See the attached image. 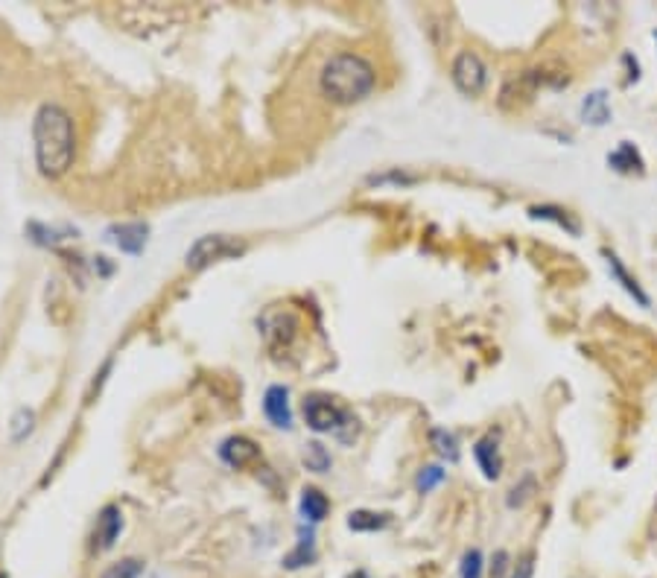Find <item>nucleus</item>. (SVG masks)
Wrapping results in <instances>:
<instances>
[{"label":"nucleus","instance_id":"nucleus-1","mask_svg":"<svg viewBox=\"0 0 657 578\" xmlns=\"http://www.w3.org/2000/svg\"><path fill=\"white\" fill-rule=\"evenodd\" d=\"M32 141H35V164L42 176L61 179L73 167L77 155V132H73L70 115L59 103H44L32 123Z\"/></svg>","mask_w":657,"mask_h":578},{"label":"nucleus","instance_id":"nucleus-2","mask_svg":"<svg viewBox=\"0 0 657 578\" xmlns=\"http://www.w3.org/2000/svg\"><path fill=\"white\" fill-rule=\"evenodd\" d=\"M377 73L368 59L356 53H337L325 61L319 73V88L337 106H354L363 103L366 96L375 91Z\"/></svg>","mask_w":657,"mask_h":578},{"label":"nucleus","instance_id":"nucleus-3","mask_svg":"<svg viewBox=\"0 0 657 578\" xmlns=\"http://www.w3.org/2000/svg\"><path fill=\"white\" fill-rule=\"evenodd\" d=\"M301 409H304V421L313 433H333L345 445L356 438V417L348 409H342L333 398L307 395Z\"/></svg>","mask_w":657,"mask_h":578},{"label":"nucleus","instance_id":"nucleus-4","mask_svg":"<svg viewBox=\"0 0 657 578\" xmlns=\"http://www.w3.org/2000/svg\"><path fill=\"white\" fill-rule=\"evenodd\" d=\"M245 252V245L237 243L228 234H208V237H199L196 240L188 254H184V263L188 269H205L217 261H226V257H237Z\"/></svg>","mask_w":657,"mask_h":578},{"label":"nucleus","instance_id":"nucleus-5","mask_svg":"<svg viewBox=\"0 0 657 578\" xmlns=\"http://www.w3.org/2000/svg\"><path fill=\"white\" fill-rule=\"evenodd\" d=\"M257 327H260V334H264L266 345L272 351H281L295 339V334H299V318H295V313L283 310V307H269V310L257 318Z\"/></svg>","mask_w":657,"mask_h":578},{"label":"nucleus","instance_id":"nucleus-6","mask_svg":"<svg viewBox=\"0 0 657 578\" xmlns=\"http://www.w3.org/2000/svg\"><path fill=\"white\" fill-rule=\"evenodd\" d=\"M453 85L458 91H462L465 96H479L482 91H486V85H488V68H486V61H482L477 53H458L453 59Z\"/></svg>","mask_w":657,"mask_h":578},{"label":"nucleus","instance_id":"nucleus-7","mask_svg":"<svg viewBox=\"0 0 657 578\" xmlns=\"http://www.w3.org/2000/svg\"><path fill=\"white\" fill-rule=\"evenodd\" d=\"M123 532V514L117 506H106L97 518V528H94V549L97 552H108L111 546L117 544V537Z\"/></svg>","mask_w":657,"mask_h":578},{"label":"nucleus","instance_id":"nucleus-8","mask_svg":"<svg viewBox=\"0 0 657 578\" xmlns=\"http://www.w3.org/2000/svg\"><path fill=\"white\" fill-rule=\"evenodd\" d=\"M108 237H111V243H115L120 252H126V254H141V252H143V245H146V237H150V225H146V223H123V225H111V228H108Z\"/></svg>","mask_w":657,"mask_h":578},{"label":"nucleus","instance_id":"nucleus-9","mask_svg":"<svg viewBox=\"0 0 657 578\" xmlns=\"http://www.w3.org/2000/svg\"><path fill=\"white\" fill-rule=\"evenodd\" d=\"M264 415L272 421V427L290 429L292 427V409H290V391L283 386H269L264 395Z\"/></svg>","mask_w":657,"mask_h":578},{"label":"nucleus","instance_id":"nucleus-10","mask_svg":"<svg viewBox=\"0 0 657 578\" xmlns=\"http://www.w3.org/2000/svg\"><path fill=\"white\" fill-rule=\"evenodd\" d=\"M219 456H222V462L231 464V467H245V464L257 462L260 447L254 445L252 438H245V436H231V438H226L219 445Z\"/></svg>","mask_w":657,"mask_h":578},{"label":"nucleus","instance_id":"nucleus-11","mask_svg":"<svg viewBox=\"0 0 657 578\" xmlns=\"http://www.w3.org/2000/svg\"><path fill=\"white\" fill-rule=\"evenodd\" d=\"M474 456L482 467V473L486 479H497L500 471H503V459H500V447H497V436H486L477 441L474 447Z\"/></svg>","mask_w":657,"mask_h":578},{"label":"nucleus","instance_id":"nucleus-12","mask_svg":"<svg viewBox=\"0 0 657 578\" xmlns=\"http://www.w3.org/2000/svg\"><path fill=\"white\" fill-rule=\"evenodd\" d=\"M605 261H607V272H611V275L619 280V287H623V289L631 295V298H634L640 307H649V304H652V301H649V295L643 292V287L637 284V278H631V275H628V269L623 266V261H619L616 254L605 252Z\"/></svg>","mask_w":657,"mask_h":578},{"label":"nucleus","instance_id":"nucleus-13","mask_svg":"<svg viewBox=\"0 0 657 578\" xmlns=\"http://www.w3.org/2000/svg\"><path fill=\"white\" fill-rule=\"evenodd\" d=\"M581 120L590 123V126H605L611 120V103H607L605 91H593L585 96V103H581Z\"/></svg>","mask_w":657,"mask_h":578},{"label":"nucleus","instance_id":"nucleus-14","mask_svg":"<svg viewBox=\"0 0 657 578\" xmlns=\"http://www.w3.org/2000/svg\"><path fill=\"white\" fill-rule=\"evenodd\" d=\"M607 164H611L616 173H643V158L634 150V143H628V141H623L611 155H607Z\"/></svg>","mask_w":657,"mask_h":578},{"label":"nucleus","instance_id":"nucleus-15","mask_svg":"<svg viewBox=\"0 0 657 578\" xmlns=\"http://www.w3.org/2000/svg\"><path fill=\"white\" fill-rule=\"evenodd\" d=\"M328 511H330V502H328V497L321 494L319 488H304L301 491V514H304V520L321 523L328 518Z\"/></svg>","mask_w":657,"mask_h":578},{"label":"nucleus","instance_id":"nucleus-16","mask_svg":"<svg viewBox=\"0 0 657 578\" xmlns=\"http://www.w3.org/2000/svg\"><path fill=\"white\" fill-rule=\"evenodd\" d=\"M389 526V514H380V511H351L348 514V528L351 532H380V528Z\"/></svg>","mask_w":657,"mask_h":578},{"label":"nucleus","instance_id":"nucleus-17","mask_svg":"<svg viewBox=\"0 0 657 578\" xmlns=\"http://www.w3.org/2000/svg\"><path fill=\"white\" fill-rule=\"evenodd\" d=\"M529 214L535 216V219H550V223H555L558 228H564L567 234L578 237V223L567 211H561V207H555V205H535Z\"/></svg>","mask_w":657,"mask_h":578},{"label":"nucleus","instance_id":"nucleus-18","mask_svg":"<svg viewBox=\"0 0 657 578\" xmlns=\"http://www.w3.org/2000/svg\"><path fill=\"white\" fill-rule=\"evenodd\" d=\"M313 561H316V540H313V535L307 532V537L301 535L299 546H295L290 555L283 558V567H287V570H299V567H310Z\"/></svg>","mask_w":657,"mask_h":578},{"label":"nucleus","instance_id":"nucleus-19","mask_svg":"<svg viewBox=\"0 0 657 578\" xmlns=\"http://www.w3.org/2000/svg\"><path fill=\"white\" fill-rule=\"evenodd\" d=\"M301 459L307 464V471H316V473L330 471V453L325 450V445H319V441H310L301 453Z\"/></svg>","mask_w":657,"mask_h":578},{"label":"nucleus","instance_id":"nucleus-20","mask_svg":"<svg viewBox=\"0 0 657 578\" xmlns=\"http://www.w3.org/2000/svg\"><path fill=\"white\" fill-rule=\"evenodd\" d=\"M146 570V564L141 558H123L100 575V578H141Z\"/></svg>","mask_w":657,"mask_h":578},{"label":"nucleus","instance_id":"nucleus-21","mask_svg":"<svg viewBox=\"0 0 657 578\" xmlns=\"http://www.w3.org/2000/svg\"><path fill=\"white\" fill-rule=\"evenodd\" d=\"M444 479H448V473L441 471L439 464H427L424 471L418 473V479H415V488L421 491V494H430L432 488H439Z\"/></svg>","mask_w":657,"mask_h":578},{"label":"nucleus","instance_id":"nucleus-22","mask_svg":"<svg viewBox=\"0 0 657 578\" xmlns=\"http://www.w3.org/2000/svg\"><path fill=\"white\" fill-rule=\"evenodd\" d=\"M430 438H432V445H436L439 456L450 459V462H456V459H458V445H456V438L448 433V429H432Z\"/></svg>","mask_w":657,"mask_h":578},{"label":"nucleus","instance_id":"nucleus-23","mask_svg":"<svg viewBox=\"0 0 657 578\" xmlns=\"http://www.w3.org/2000/svg\"><path fill=\"white\" fill-rule=\"evenodd\" d=\"M482 552L479 549H467L462 555V578H482Z\"/></svg>","mask_w":657,"mask_h":578},{"label":"nucleus","instance_id":"nucleus-24","mask_svg":"<svg viewBox=\"0 0 657 578\" xmlns=\"http://www.w3.org/2000/svg\"><path fill=\"white\" fill-rule=\"evenodd\" d=\"M512 573H514L512 555H508L505 549L494 552V558H491V578H512Z\"/></svg>","mask_w":657,"mask_h":578},{"label":"nucleus","instance_id":"nucleus-25","mask_svg":"<svg viewBox=\"0 0 657 578\" xmlns=\"http://www.w3.org/2000/svg\"><path fill=\"white\" fill-rule=\"evenodd\" d=\"M32 421H35V415H32L30 409H18L15 421H12V438L21 441V438L32 429Z\"/></svg>","mask_w":657,"mask_h":578},{"label":"nucleus","instance_id":"nucleus-26","mask_svg":"<svg viewBox=\"0 0 657 578\" xmlns=\"http://www.w3.org/2000/svg\"><path fill=\"white\" fill-rule=\"evenodd\" d=\"M526 491H535V479H532V476H526V479H523V485L512 491V497H508V506H512V509H514V506H523V502L529 500Z\"/></svg>","mask_w":657,"mask_h":578},{"label":"nucleus","instance_id":"nucleus-27","mask_svg":"<svg viewBox=\"0 0 657 578\" xmlns=\"http://www.w3.org/2000/svg\"><path fill=\"white\" fill-rule=\"evenodd\" d=\"M415 181V176H406V173H386V176H371L368 179V184H412Z\"/></svg>","mask_w":657,"mask_h":578},{"label":"nucleus","instance_id":"nucleus-28","mask_svg":"<svg viewBox=\"0 0 657 578\" xmlns=\"http://www.w3.org/2000/svg\"><path fill=\"white\" fill-rule=\"evenodd\" d=\"M532 573H535V561H532V555H526V558L514 567L512 578H532Z\"/></svg>","mask_w":657,"mask_h":578},{"label":"nucleus","instance_id":"nucleus-29","mask_svg":"<svg viewBox=\"0 0 657 578\" xmlns=\"http://www.w3.org/2000/svg\"><path fill=\"white\" fill-rule=\"evenodd\" d=\"M351 578H368V575H366V573H363V570H359V573H354V575H351Z\"/></svg>","mask_w":657,"mask_h":578},{"label":"nucleus","instance_id":"nucleus-30","mask_svg":"<svg viewBox=\"0 0 657 578\" xmlns=\"http://www.w3.org/2000/svg\"><path fill=\"white\" fill-rule=\"evenodd\" d=\"M654 39H657V32H654Z\"/></svg>","mask_w":657,"mask_h":578}]
</instances>
